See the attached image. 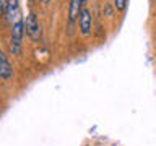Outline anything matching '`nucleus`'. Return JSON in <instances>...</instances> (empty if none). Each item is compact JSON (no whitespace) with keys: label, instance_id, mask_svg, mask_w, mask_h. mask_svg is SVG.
I'll return each mask as SVG.
<instances>
[{"label":"nucleus","instance_id":"9","mask_svg":"<svg viewBox=\"0 0 156 146\" xmlns=\"http://www.w3.org/2000/svg\"><path fill=\"white\" fill-rule=\"evenodd\" d=\"M3 62H8V60H7V55H5V54L0 50V63H3Z\"/></svg>","mask_w":156,"mask_h":146},{"label":"nucleus","instance_id":"4","mask_svg":"<svg viewBox=\"0 0 156 146\" xmlns=\"http://www.w3.org/2000/svg\"><path fill=\"white\" fill-rule=\"evenodd\" d=\"M86 0H70V7H68V21L70 24L75 21V19L80 16L81 10L85 8L83 5H85Z\"/></svg>","mask_w":156,"mask_h":146},{"label":"nucleus","instance_id":"5","mask_svg":"<svg viewBox=\"0 0 156 146\" xmlns=\"http://www.w3.org/2000/svg\"><path fill=\"white\" fill-rule=\"evenodd\" d=\"M20 16L18 13V0H8L7 10H5V18H7V23L13 24L16 21V18Z\"/></svg>","mask_w":156,"mask_h":146},{"label":"nucleus","instance_id":"8","mask_svg":"<svg viewBox=\"0 0 156 146\" xmlns=\"http://www.w3.org/2000/svg\"><path fill=\"white\" fill-rule=\"evenodd\" d=\"M7 5H8V0H0V13H5Z\"/></svg>","mask_w":156,"mask_h":146},{"label":"nucleus","instance_id":"3","mask_svg":"<svg viewBox=\"0 0 156 146\" xmlns=\"http://www.w3.org/2000/svg\"><path fill=\"white\" fill-rule=\"evenodd\" d=\"M23 36H24V19L21 16H18L16 21L12 24V41L10 42L16 44V46H21Z\"/></svg>","mask_w":156,"mask_h":146},{"label":"nucleus","instance_id":"6","mask_svg":"<svg viewBox=\"0 0 156 146\" xmlns=\"http://www.w3.org/2000/svg\"><path fill=\"white\" fill-rule=\"evenodd\" d=\"M13 78V67L10 65V62H3L0 63V80L8 81Z\"/></svg>","mask_w":156,"mask_h":146},{"label":"nucleus","instance_id":"11","mask_svg":"<svg viewBox=\"0 0 156 146\" xmlns=\"http://www.w3.org/2000/svg\"><path fill=\"white\" fill-rule=\"evenodd\" d=\"M29 2H34V0H29Z\"/></svg>","mask_w":156,"mask_h":146},{"label":"nucleus","instance_id":"7","mask_svg":"<svg viewBox=\"0 0 156 146\" xmlns=\"http://www.w3.org/2000/svg\"><path fill=\"white\" fill-rule=\"evenodd\" d=\"M127 7V0H114V8L117 12H124Z\"/></svg>","mask_w":156,"mask_h":146},{"label":"nucleus","instance_id":"1","mask_svg":"<svg viewBox=\"0 0 156 146\" xmlns=\"http://www.w3.org/2000/svg\"><path fill=\"white\" fill-rule=\"evenodd\" d=\"M24 33L28 34V37L34 42H39L42 37V28L39 23V18L36 16V13H29L26 19H24Z\"/></svg>","mask_w":156,"mask_h":146},{"label":"nucleus","instance_id":"10","mask_svg":"<svg viewBox=\"0 0 156 146\" xmlns=\"http://www.w3.org/2000/svg\"><path fill=\"white\" fill-rule=\"evenodd\" d=\"M41 2H42V5H47L49 2H51V0H41Z\"/></svg>","mask_w":156,"mask_h":146},{"label":"nucleus","instance_id":"2","mask_svg":"<svg viewBox=\"0 0 156 146\" xmlns=\"http://www.w3.org/2000/svg\"><path fill=\"white\" fill-rule=\"evenodd\" d=\"M91 26H93L91 12L88 8H83L80 16H78V28H80L81 36H90L91 34Z\"/></svg>","mask_w":156,"mask_h":146}]
</instances>
